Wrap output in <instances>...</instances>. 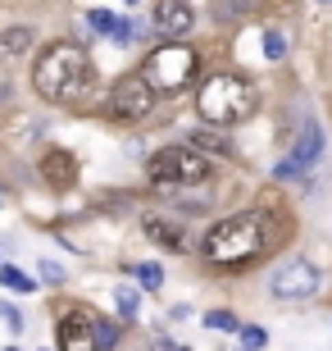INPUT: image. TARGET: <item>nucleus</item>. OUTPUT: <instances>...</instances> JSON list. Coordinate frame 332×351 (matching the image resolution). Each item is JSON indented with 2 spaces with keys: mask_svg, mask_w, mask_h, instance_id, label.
<instances>
[{
  "mask_svg": "<svg viewBox=\"0 0 332 351\" xmlns=\"http://www.w3.org/2000/svg\"><path fill=\"white\" fill-rule=\"evenodd\" d=\"M273 242V219L264 210H242V215H228L218 219L209 233H205L201 251L214 269H242V265L259 261Z\"/></svg>",
  "mask_w": 332,
  "mask_h": 351,
  "instance_id": "f257e3e1",
  "label": "nucleus"
},
{
  "mask_svg": "<svg viewBox=\"0 0 332 351\" xmlns=\"http://www.w3.org/2000/svg\"><path fill=\"white\" fill-rule=\"evenodd\" d=\"M91 82H96V69H91V55L77 41H55L32 64V87L51 105H77L91 91Z\"/></svg>",
  "mask_w": 332,
  "mask_h": 351,
  "instance_id": "f03ea898",
  "label": "nucleus"
},
{
  "mask_svg": "<svg viewBox=\"0 0 332 351\" xmlns=\"http://www.w3.org/2000/svg\"><path fill=\"white\" fill-rule=\"evenodd\" d=\"M196 110H201V119L209 128L228 132L232 123L251 119V110H255V87L246 78H237V73H214V78H205L201 87H196Z\"/></svg>",
  "mask_w": 332,
  "mask_h": 351,
  "instance_id": "7ed1b4c3",
  "label": "nucleus"
},
{
  "mask_svg": "<svg viewBox=\"0 0 332 351\" xmlns=\"http://www.w3.org/2000/svg\"><path fill=\"white\" fill-rule=\"evenodd\" d=\"M146 82L155 87V96H178V91H187L196 82V73H201V55L187 46V41H164L159 51L146 55Z\"/></svg>",
  "mask_w": 332,
  "mask_h": 351,
  "instance_id": "20e7f679",
  "label": "nucleus"
},
{
  "mask_svg": "<svg viewBox=\"0 0 332 351\" xmlns=\"http://www.w3.org/2000/svg\"><path fill=\"white\" fill-rule=\"evenodd\" d=\"M146 178L155 187H196V182L209 178V156H201L192 146H164V151L151 156Z\"/></svg>",
  "mask_w": 332,
  "mask_h": 351,
  "instance_id": "39448f33",
  "label": "nucleus"
},
{
  "mask_svg": "<svg viewBox=\"0 0 332 351\" xmlns=\"http://www.w3.org/2000/svg\"><path fill=\"white\" fill-rule=\"evenodd\" d=\"M155 110V87L146 82V73H128V78H118L105 96V114L118 119V123H137Z\"/></svg>",
  "mask_w": 332,
  "mask_h": 351,
  "instance_id": "423d86ee",
  "label": "nucleus"
},
{
  "mask_svg": "<svg viewBox=\"0 0 332 351\" xmlns=\"http://www.w3.org/2000/svg\"><path fill=\"white\" fill-rule=\"evenodd\" d=\"M319 287H323V274H319V265L305 261V256L282 261L278 269L268 274V292H273L278 301H309Z\"/></svg>",
  "mask_w": 332,
  "mask_h": 351,
  "instance_id": "0eeeda50",
  "label": "nucleus"
},
{
  "mask_svg": "<svg viewBox=\"0 0 332 351\" xmlns=\"http://www.w3.org/2000/svg\"><path fill=\"white\" fill-rule=\"evenodd\" d=\"M319 160H323V128L314 123V119H305V123H301V137H296V146H292V160L278 165V178L305 173V169H314Z\"/></svg>",
  "mask_w": 332,
  "mask_h": 351,
  "instance_id": "6e6552de",
  "label": "nucleus"
},
{
  "mask_svg": "<svg viewBox=\"0 0 332 351\" xmlns=\"http://www.w3.org/2000/svg\"><path fill=\"white\" fill-rule=\"evenodd\" d=\"M60 351H101L96 347V319L87 311H68L60 319Z\"/></svg>",
  "mask_w": 332,
  "mask_h": 351,
  "instance_id": "1a4fd4ad",
  "label": "nucleus"
},
{
  "mask_svg": "<svg viewBox=\"0 0 332 351\" xmlns=\"http://www.w3.org/2000/svg\"><path fill=\"white\" fill-rule=\"evenodd\" d=\"M196 14L187 0H159V10H155V27H159V37L164 41H182L187 32H192Z\"/></svg>",
  "mask_w": 332,
  "mask_h": 351,
  "instance_id": "9d476101",
  "label": "nucleus"
},
{
  "mask_svg": "<svg viewBox=\"0 0 332 351\" xmlns=\"http://www.w3.org/2000/svg\"><path fill=\"white\" fill-rule=\"evenodd\" d=\"M41 178L51 182L55 192H68L77 182V160L68 156V151H46V156H41Z\"/></svg>",
  "mask_w": 332,
  "mask_h": 351,
  "instance_id": "9b49d317",
  "label": "nucleus"
},
{
  "mask_svg": "<svg viewBox=\"0 0 332 351\" xmlns=\"http://www.w3.org/2000/svg\"><path fill=\"white\" fill-rule=\"evenodd\" d=\"M146 237H151L155 247H164V251H187V237H182V228L178 223H168V219H159V215H146Z\"/></svg>",
  "mask_w": 332,
  "mask_h": 351,
  "instance_id": "f8f14e48",
  "label": "nucleus"
},
{
  "mask_svg": "<svg viewBox=\"0 0 332 351\" xmlns=\"http://www.w3.org/2000/svg\"><path fill=\"white\" fill-rule=\"evenodd\" d=\"M187 146H192V151H201V156H218V160L232 156V137L223 128H196L192 137H187Z\"/></svg>",
  "mask_w": 332,
  "mask_h": 351,
  "instance_id": "ddd939ff",
  "label": "nucleus"
},
{
  "mask_svg": "<svg viewBox=\"0 0 332 351\" xmlns=\"http://www.w3.org/2000/svg\"><path fill=\"white\" fill-rule=\"evenodd\" d=\"M32 41H37V32H32V27H5V32H0V60H18V55H27L32 51Z\"/></svg>",
  "mask_w": 332,
  "mask_h": 351,
  "instance_id": "4468645a",
  "label": "nucleus"
},
{
  "mask_svg": "<svg viewBox=\"0 0 332 351\" xmlns=\"http://www.w3.org/2000/svg\"><path fill=\"white\" fill-rule=\"evenodd\" d=\"M114 301H118V315H123V319H137V311H141V292H132V287H118Z\"/></svg>",
  "mask_w": 332,
  "mask_h": 351,
  "instance_id": "2eb2a0df",
  "label": "nucleus"
},
{
  "mask_svg": "<svg viewBox=\"0 0 332 351\" xmlns=\"http://www.w3.org/2000/svg\"><path fill=\"white\" fill-rule=\"evenodd\" d=\"M0 283H5V287H14V292H32V287H37V283H32V278H27L23 269H14V265H5V269H0Z\"/></svg>",
  "mask_w": 332,
  "mask_h": 351,
  "instance_id": "dca6fc26",
  "label": "nucleus"
},
{
  "mask_svg": "<svg viewBox=\"0 0 332 351\" xmlns=\"http://www.w3.org/2000/svg\"><path fill=\"white\" fill-rule=\"evenodd\" d=\"M132 274H137V283H141V287H151V292L164 283V269H159V265H151V261H146V265H132Z\"/></svg>",
  "mask_w": 332,
  "mask_h": 351,
  "instance_id": "f3484780",
  "label": "nucleus"
},
{
  "mask_svg": "<svg viewBox=\"0 0 332 351\" xmlns=\"http://www.w3.org/2000/svg\"><path fill=\"white\" fill-rule=\"evenodd\" d=\"M96 347H101V351L118 347V324H114V319H96Z\"/></svg>",
  "mask_w": 332,
  "mask_h": 351,
  "instance_id": "a211bd4d",
  "label": "nucleus"
},
{
  "mask_svg": "<svg viewBox=\"0 0 332 351\" xmlns=\"http://www.w3.org/2000/svg\"><path fill=\"white\" fill-rule=\"evenodd\" d=\"M205 328H218V333H232V328H237V315H228V311H209V315H205Z\"/></svg>",
  "mask_w": 332,
  "mask_h": 351,
  "instance_id": "6ab92c4d",
  "label": "nucleus"
},
{
  "mask_svg": "<svg viewBox=\"0 0 332 351\" xmlns=\"http://www.w3.org/2000/svg\"><path fill=\"white\" fill-rule=\"evenodd\" d=\"M264 55H268V60H282V55H287V41H282L278 27H268V32H264Z\"/></svg>",
  "mask_w": 332,
  "mask_h": 351,
  "instance_id": "aec40b11",
  "label": "nucleus"
},
{
  "mask_svg": "<svg viewBox=\"0 0 332 351\" xmlns=\"http://www.w3.org/2000/svg\"><path fill=\"white\" fill-rule=\"evenodd\" d=\"M87 23L96 27V32H110V37L118 32V23H114V14H110V10H91V19H87Z\"/></svg>",
  "mask_w": 332,
  "mask_h": 351,
  "instance_id": "412c9836",
  "label": "nucleus"
},
{
  "mask_svg": "<svg viewBox=\"0 0 332 351\" xmlns=\"http://www.w3.org/2000/svg\"><path fill=\"white\" fill-rule=\"evenodd\" d=\"M264 342H268V333H264V328H259V324L242 328V347H246V351H259V347H264Z\"/></svg>",
  "mask_w": 332,
  "mask_h": 351,
  "instance_id": "4be33fe9",
  "label": "nucleus"
},
{
  "mask_svg": "<svg viewBox=\"0 0 332 351\" xmlns=\"http://www.w3.org/2000/svg\"><path fill=\"white\" fill-rule=\"evenodd\" d=\"M37 269H41V278H46V283H64V269H60L55 261H41Z\"/></svg>",
  "mask_w": 332,
  "mask_h": 351,
  "instance_id": "5701e85b",
  "label": "nucleus"
},
{
  "mask_svg": "<svg viewBox=\"0 0 332 351\" xmlns=\"http://www.w3.org/2000/svg\"><path fill=\"white\" fill-rule=\"evenodd\" d=\"M5 96H10V82H5V73H0V101H5Z\"/></svg>",
  "mask_w": 332,
  "mask_h": 351,
  "instance_id": "b1692460",
  "label": "nucleus"
}]
</instances>
